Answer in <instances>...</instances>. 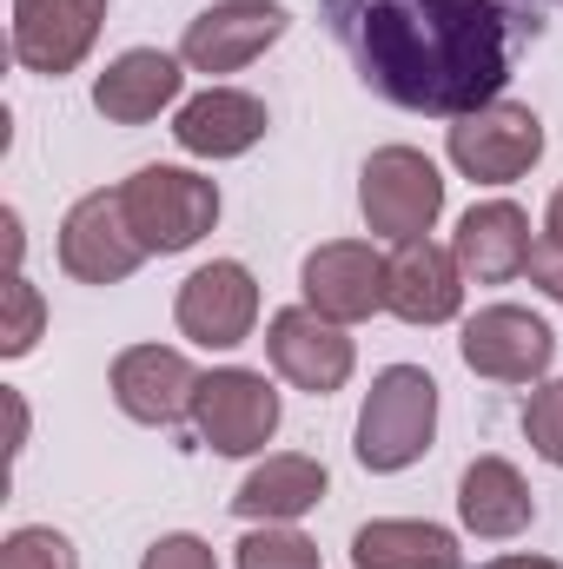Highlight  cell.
I'll return each mask as SVG.
<instances>
[{
    "label": "cell",
    "mask_w": 563,
    "mask_h": 569,
    "mask_svg": "<svg viewBox=\"0 0 563 569\" xmlns=\"http://www.w3.org/2000/svg\"><path fill=\"white\" fill-rule=\"evenodd\" d=\"M457 351L491 385H537L551 371V358H557V331L524 305H484L477 318H464Z\"/></svg>",
    "instance_id": "obj_7"
},
{
    "label": "cell",
    "mask_w": 563,
    "mask_h": 569,
    "mask_svg": "<svg viewBox=\"0 0 563 569\" xmlns=\"http://www.w3.org/2000/svg\"><path fill=\"white\" fill-rule=\"evenodd\" d=\"M192 391H199V371L166 351V345H134L113 358V405L134 418V425L172 430L192 418Z\"/></svg>",
    "instance_id": "obj_14"
},
{
    "label": "cell",
    "mask_w": 563,
    "mask_h": 569,
    "mask_svg": "<svg viewBox=\"0 0 563 569\" xmlns=\"http://www.w3.org/2000/svg\"><path fill=\"white\" fill-rule=\"evenodd\" d=\"M279 33H285V7H273V0H226V7L186 20L179 60H186L192 73H239V67H253Z\"/></svg>",
    "instance_id": "obj_13"
},
{
    "label": "cell",
    "mask_w": 563,
    "mask_h": 569,
    "mask_svg": "<svg viewBox=\"0 0 563 569\" xmlns=\"http://www.w3.org/2000/svg\"><path fill=\"white\" fill-rule=\"evenodd\" d=\"M140 259H146V246L134 239V226H127L120 192H87V199L60 219V266H67V279L120 284V279L140 272Z\"/></svg>",
    "instance_id": "obj_9"
},
{
    "label": "cell",
    "mask_w": 563,
    "mask_h": 569,
    "mask_svg": "<svg viewBox=\"0 0 563 569\" xmlns=\"http://www.w3.org/2000/svg\"><path fill=\"white\" fill-rule=\"evenodd\" d=\"M239 569H318V543L298 537L292 523H266L239 537Z\"/></svg>",
    "instance_id": "obj_22"
},
{
    "label": "cell",
    "mask_w": 563,
    "mask_h": 569,
    "mask_svg": "<svg viewBox=\"0 0 563 569\" xmlns=\"http://www.w3.org/2000/svg\"><path fill=\"white\" fill-rule=\"evenodd\" d=\"M140 569H219V557H213V543H199V537H159L140 557Z\"/></svg>",
    "instance_id": "obj_27"
},
{
    "label": "cell",
    "mask_w": 563,
    "mask_h": 569,
    "mask_svg": "<svg viewBox=\"0 0 563 569\" xmlns=\"http://www.w3.org/2000/svg\"><path fill=\"white\" fill-rule=\"evenodd\" d=\"M325 27L378 100L431 120L491 107L511 80L517 40L544 33V20L497 0H325Z\"/></svg>",
    "instance_id": "obj_1"
},
{
    "label": "cell",
    "mask_w": 563,
    "mask_h": 569,
    "mask_svg": "<svg viewBox=\"0 0 563 569\" xmlns=\"http://www.w3.org/2000/svg\"><path fill=\"white\" fill-rule=\"evenodd\" d=\"M457 517H464L471 537L504 543V537H524V530H531L537 497H531V483L517 477V463L477 457V463H464V477H457Z\"/></svg>",
    "instance_id": "obj_18"
},
{
    "label": "cell",
    "mask_w": 563,
    "mask_h": 569,
    "mask_svg": "<svg viewBox=\"0 0 563 569\" xmlns=\"http://www.w3.org/2000/svg\"><path fill=\"white\" fill-rule=\"evenodd\" d=\"M504 7H511V13H531V20H537L544 7H563V0H504Z\"/></svg>",
    "instance_id": "obj_29"
},
{
    "label": "cell",
    "mask_w": 563,
    "mask_h": 569,
    "mask_svg": "<svg viewBox=\"0 0 563 569\" xmlns=\"http://www.w3.org/2000/svg\"><path fill=\"white\" fill-rule=\"evenodd\" d=\"M266 100H253V93H239V87H206V93H192L186 107H179V120H172V140L179 152H192V159H239V152H253V146L266 140Z\"/></svg>",
    "instance_id": "obj_17"
},
{
    "label": "cell",
    "mask_w": 563,
    "mask_h": 569,
    "mask_svg": "<svg viewBox=\"0 0 563 569\" xmlns=\"http://www.w3.org/2000/svg\"><path fill=\"white\" fill-rule=\"evenodd\" d=\"M392 266V284H385V311L405 318V325H444L457 318L464 305V272L444 246L431 239H398V252L385 259Z\"/></svg>",
    "instance_id": "obj_16"
},
{
    "label": "cell",
    "mask_w": 563,
    "mask_h": 569,
    "mask_svg": "<svg viewBox=\"0 0 563 569\" xmlns=\"http://www.w3.org/2000/svg\"><path fill=\"white\" fill-rule=\"evenodd\" d=\"M531 284L544 291V298H557L563 305V186L551 192V212H544V239L531 246Z\"/></svg>",
    "instance_id": "obj_26"
},
{
    "label": "cell",
    "mask_w": 563,
    "mask_h": 569,
    "mask_svg": "<svg viewBox=\"0 0 563 569\" xmlns=\"http://www.w3.org/2000/svg\"><path fill=\"white\" fill-rule=\"evenodd\" d=\"M358 206L378 239H424L444 212V179L418 146H378L358 172Z\"/></svg>",
    "instance_id": "obj_4"
},
{
    "label": "cell",
    "mask_w": 563,
    "mask_h": 569,
    "mask_svg": "<svg viewBox=\"0 0 563 569\" xmlns=\"http://www.w3.org/2000/svg\"><path fill=\"white\" fill-rule=\"evenodd\" d=\"M179 331L206 351H233L253 338V318H259V284L239 259H213L199 266L192 279L179 284V305H172Z\"/></svg>",
    "instance_id": "obj_11"
},
{
    "label": "cell",
    "mask_w": 563,
    "mask_h": 569,
    "mask_svg": "<svg viewBox=\"0 0 563 569\" xmlns=\"http://www.w3.org/2000/svg\"><path fill=\"white\" fill-rule=\"evenodd\" d=\"M352 563L358 569H464V550L451 530L412 523V517H378L352 537Z\"/></svg>",
    "instance_id": "obj_21"
},
{
    "label": "cell",
    "mask_w": 563,
    "mask_h": 569,
    "mask_svg": "<svg viewBox=\"0 0 563 569\" xmlns=\"http://www.w3.org/2000/svg\"><path fill=\"white\" fill-rule=\"evenodd\" d=\"M318 497H325V463L285 450V457H266V463L239 483L233 510H239L246 523H298L305 510H318Z\"/></svg>",
    "instance_id": "obj_20"
},
{
    "label": "cell",
    "mask_w": 563,
    "mask_h": 569,
    "mask_svg": "<svg viewBox=\"0 0 563 569\" xmlns=\"http://www.w3.org/2000/svg\"><path fill=\"white\" fill-rule=\"evenodd\" d=\"M192 430L219 450V457H253L273 443L279 430V391L266 371H206L192 391Z\"/></svg>",
    "instance_id": "obj_5"
},
{
    "label": "cell",
    "mask_w": 563,
    "mask_h": 569,
    "mask_svg": "<svg viewBox=\"0 0 563 569\" xmlns=\"http://www.w3.org/2000/svg\"><path fill=\"white\" fill-rule=\"evenodd\" d=\"M484 569H563V563H551V557H491Z\"/></svg>",
    "instance_id": "obj_28"
},
{
    "label": "cell",
    "mask_w": 563,
    "mask_h": 569,
    "mask_svg": "<svg viewBox=\"0 0 563 569\" xmlns=\"http://www.w3.org/2000/svg\"><path fill=\"white\" fill-rule=\"evenodd\" d=\"M40 291L20 279V272H7V284H0V351L7 358H27L33 351V338H40Z\"/></svg>",
    "instance_id": "obj_23"
},
{
    "label": "cell",
    "mask_w": 563,
    "mask_h": 569,
    "mask_svg": "<svg viewBox=\"0 0 563 569\" xmlns=\"http://www.w3.org/2000/svg\"><path fill=\"white\" fill-rule=\"evenodd\" d=\"M531 219H524V206H511V199H484V206H471L464 219H457V239H451V259H457V272L477 284H511L524 266H531Z\"/></svg>",
    "instance_id": "obj_15"
},
{
    "label": "cell",
    "mask_w": 563,
    "mask_h": 569,
    "mask_svg": "<svg viewBox=\"0 0 563 569\" xmlns=\"http://www.w3.org/2000/svg\"><path fill=\"white\" fill-rule=\"evenodd\" d=\"M107 27V0H13V60L27 73H73Z\"/></svg>",
    "instance_id": "obj_10"
},
{
    "label": "cell",
    "mask_w": 563,
    "mask_h": 569,
    "mask_svg": "<svg viewBox=\"0 0 563 569\" xmlns=\"http://www.w3.org/2000/svg\"><path fill=\"white\" fill-rule=\"evenodd\" d=\"M298 284H305V305H312V311H325L332 325H358V318L385 311L392 266H385L372 246H358V239H332V246H318V252L305 259Z\"/></svg>",
    "instance_id": "obj_12"
},
{
    "label": "cell",
    "mask_w": 563,
    "mask_h": 569,
    "mask_svg": "<svg viewBox=\"0 0 563 569\" xmlns=\"http://www.w3.org/2000/svg\"><path fill=\"white\" fill-rule=\"evenodd\" d=\"M179 87H186V73H179L172 53L134 47V53H120V60L93 80V107H100L113 127H146V120H159V107L179 100Z\"/></svg>",
    "instance_id": "obj_19"
},
{
    "label": "cell",
    "mask_w": 563,
    "mask_h": 569,
    "mask_svg": "<svg viewBox=\"0 0 563 569\" xmlns=\"http://www.w3.org/2000/svg\"><path fill=\"white\" fill-rule=\"evenodd\" d=\"M544 159V120L517 100H491L451 127V166L477 186H511Z\"/></svg>",
    "instance_id": "obj_6"
},
{
    "label": "cell",
    "mask_w": 563,
    "mask_h": 569,
    "mask_svg": "<svg viewBox=\"0 0 563 569\" xmlns=\"http://www.w3.org/2000/svg\"><path fill=\"white\" fill-rule=\"evenodd\" d=\"M266 351H273V371H279L285 385H292V391H312V398L345 391V378H352V365H358L345 325H332V318L312 311V305H285V311H273Z\"/></svg>",
    "instance_id": "obj_8"
},
{
    "label": "cell",
    "mask_w": 563,
    "mask_h": 569,
    "mask_svg": "<svg viewBox=\"0 0 563 569\" xmlns=\"http://www.w3.org/2000/svg\"><path fill=\"white\" fill-rule=\"evenodd\" d=\"M120 206H127V226L146 246V259H172V252H192L213 226H219V186L186 172V166H140L127 186H120Z\"/></svg>",
    "instance_id": "obj_2"
},
{
    "label": "cell",
    "mask_w": 563,
    "mask_h": 569,
    "mask_svg": "<svg viewBox=\"0 0 563 569\" xmlns=\"http://www.w3.org/2000/svg\"><path fill=\"white\" fill-rule=\"evenodd\" d=\"M0 569H80V557H73V543H67L60 530L27 523V530H13V537L0 543Z\"/></svg>",
    "instance_id": "obj_24"
},
{
    "label": "cell",
    "mask_w": 563,
    "mask_h": 569,
    "mask_svg": "<svg viewBox=\"0 0 563 569\" xmlns=\"http://www.w3.org/2000/svg\"><path fill=\"white\" fill-rule=\"evenodd\" d=\"M437 437V385L418 365H392L372 378V398L358 411V463L365 470H412Z\"/></svg>",
    "instance_id": "obj_3"
},
{
    "label": "cell",
    "mask_w": 563,
    "mask_h": 569,
    "mask_svg": "<svg viewBox=\"0 0 563 569\" xmlns=\"http://www.w3.org/2000/svg\"><path fill=\"white\" fill-rule=\"evenodd\" d=\"M524 437H531V450H537L544 463L563 470V378H551V385L531 391V405H524Z\"/></svg>",
    "instance_id": "obj_25"
}]
</instances>
